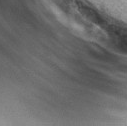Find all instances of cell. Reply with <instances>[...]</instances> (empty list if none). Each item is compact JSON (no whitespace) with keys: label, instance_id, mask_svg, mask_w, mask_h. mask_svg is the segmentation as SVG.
Returning a JSON list of instances; mask_svg holds the SVG:
<instances>
[{"label":"cell","instance_id":"obj_1","mask_svg":"<svg viewBox=\"0 0 127 126\" xmlns=\"http://www.w3.org/2000/svg\"><path fill=\"white\" fill-rule=\"evenodd\" d=\"M56 19L75 35L94 42L109 40L103 27L88 16L75 0H44Z\"/></svg>","mask_w":127,"mask_h":126}]
</instances>
